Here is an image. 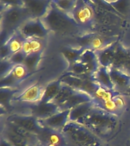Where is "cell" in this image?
<instances>
[{
  "mask_svg": "<svg viewBox=\"0 0 130 146\" xmlns=\"http://www.w3.org/2000/svg\"><path fill=\"white\" fill-rule=\"evenodd\" d=\"M70 15L82 30L91 29L95 25V12L86 0H77Z\"/></svg>",
  "mask_w": 130,
  "mask_h": 146,
  "instance_id": "cell-6",
  "label": "cell"
},
{
  "mask_svg": "<svg viewBox=\"0 0 130 146\" xmlns=\"http://www.w3.org/2000/svg\"><path fill=\"white\" fill-rule=\"evenodd\" d=\"M99 2H103V0H98Z\"/></svg>",
  "mask_w": 130,
  "mask_h": 146,
  "instance_id": "cell-42",
  "label": "cell"
},
{
  "mask_svg": "<svg viewBox=\"0 0 130 146\" xmlns=\"http://www.w3.org/2000/svg\"><path fill=\"white\" fill-rule=\"evenodd\" d=\"M110 67H113L130 75V51L118 43L113 61Z\"/></svg>",
  "mask_w": 130,
  "mask_h": 146,
  "instance_id": "cell-15",
  "label": "cell"
},
{
  "mask_svg": "<svg viewBox=\"0 0 130 146\" xmlns=\"http://www.w3.org/2000/svg\"><path fill=\"white\" fill-rule=\"evenodd\" d=\"M26 40H27V38L21 33L20 31L15 32L9 39V40L6 42L8 43V45H9V48H10L11 53L14 54V53H15V52L22 50L23 45H24Z\"/></svg>",
  "mask_w": 130,
  "mask_h": 146,
  "instance_id": "cell-24",
  "label": "cell"
},
{
  "mask_svg": "<svg viewBox=\"0 0 130 146\" xmlns=\"http://www.w3.org/2000/svg\"><path fill=\"white\" fill-rule=\"evenodd\" d=\"M109 75L114 85V91L123 94L130 88V75L113 67H109Z\"/></svg>",
  "mask_w": 130,
  "mask_h": 146,
  "instance_id": "cell-12",
  "label": "cell"
},
{
  "mask_svg": "<svg viewBox=\"0 0 130 146\" xmlns=\"http://www.w3.org/2000/svg\"><path fill=\"white\" fill-rule=\"evenodd\" d=\"M7 121L15 124L29 131L35 135L40 133L43 128V125L40 123L38 119L31 114L25 115V114H12L6 119Z\"/></svg>",
  "mask_w": 130,
  "mask_h": 146,
  "instance_id": "cell-9",
  "label": "cell"
},
{
  "mask_svg": "<svg viewBox=\"0 0 130 146\" xmlns=\"http://www.w3.org/2000/svg\"><path fill=\"white\" fill-rule=\"evenodd\" d=\"M113 100L116 105L117 107L119 108L120 110H123L124 109V107H125V100L123 99V95H118L115 97L113 98Z\"/></svg>",
  "mask_w": 130,
  "mask_h": 146,
  "instance_id": "cell-39",
  "label": "cell"
},
{
  "mask_svg": "<svg viewBox=\"0 0 130 146\" xmlns=\"http://www.w3.org/2000/svg\"><path fill=\"white\" fill-rule=\"evenodd\" d=\"M30 114L35 116L38 119H45L60 111L59 107L53 102L42 103L40 101L36 103H24Z\"/></svg>",
  "mask_w": 130,
  "mask_h": 146,
  "instance_id": "cell-8",
  "label": "cell"
},
{
  "mask_svg": "<svg viewBox=\"0 0 130 146\" xmlns=\"http://www.w3.org/2000/svg\"><path fill=\"white\" fill-rule=\"evenodd\" d=\"M122 95H123V96H130V88L128 89L127 91H125V93L123 94Z\"/></svg>",
  "mask_w": 130,
  "mask_h": 146,
  "instance_id": "cell-41",
  "label": "cell"
},
{
  "mask_svg": "<svg viewBox=\"0 0 130 146\" xmlns=\"http://www.w3.org/2000/svg\"><path fill=\"white\" fill-rule=\"evenodd\" d=\"M67 72H70L73 75H78V76H93L94 75H91L88 72V68L84 64L82 63L81 62H76L74 63L69 64L68 68L66 71Z\"/></svg>",
  "mask_w": 130,
  "mask_h": 146,
  "instance_id": "cell-29",
  "label": "cell"
},
{
  "mask_svg": "<svg viewBox=\"0 0 130 146\" xmlns=\"http://www.w3.org/2000/svg\"><path fill=\"white\" fill-rule=\"evenodd\" d=\"M104 146H105V145H104Z\"/></svg>",
  "mask_w": 130,
  "mask_h": 146,
  "instance_id": "cell-45",
  "label": "cell"
},
{
  "mask_svg": "<svg viewBox=\"0 0 130 146\" xmlns=\"http://www.w3.org/2000/svg\"><path fill=\"white\" fill-rule=\"evenodd\" d=\"M41 19L46 28L56 34L75 35L82 31L70 14L60 10L52 2L46 15Z\"/></svg>",
  "mask_w": 130,
  "mask_h": 146,
  "instance_id": "cell-2",
  "label": "cell"
},
{
  "mask_svg": "<svg viewBox=\"0 0 130 146\" xmlns=\"http://www.w3.org/2000/svg\"><path fill=\"white\" fill-rule=\"evenodd\" d=\"M94 78L100 86L108 90H113L114 85L112 82L109 69L107 67L100 66L96 72L94 74Z\"/></svg>",
  "mask_w": 130,
  "mask_h": 146,
  "instance_id": "cell-21",
  "label": "cell"
},
{
  "mask_svg": "<svg viewBox=\"0 0 130 146\" xmlns=\"http://www.w3.org/2000/svg\"><path fill=\"white\" fill-rule=\"evenodd\" d=\"M94 107H95L94 102L93 100H91V101L84 103V104L73 107L70 110L68 120L70 122L80 123Z\"/></svg>",
  "mask_w": 130,
  "mask_h": 146,
  "instance_id": "cell-17",
  "label": "cell"
},
{
  "mask_svg": "<svg viewBox=\"0 0 130 146\" xmlns=\"http://www.w3.org/2000/svg\"><path fill=\"white\" fill-rule=\"evenodd\" d=\"M24 7L32 18H43L52 4V0H22Z\"/></svg>",
  "mask_w": 130,
  "mask_h": 146,
  "instance_id": "cell-11",
  "label": "cell"
},
{
  "mask_svg": "<svg viewBox=\"0 0 130 146\" xmlns=\"http://www.w3.org/2000/svg\"><path fill=\"white\" fill-rule=\"evenodd\" d=\"M85 50V49L82 47L72 48L70 46H66L62 49L61 52L65 59L68 62V63L72 64L79 61L82 55Z\"/></svg>",
  "mask_w": 130,
  "mask_h": 146,
  "instance_id": "cell-22",
  "label": "cell"
},
{
  "mask_svg": "<svg viewBox=\"0 0 130 146\" xmlns=\"http://www.w3.org/2000/svg\"><path fill=\"white\" fill-rule=\"evenodd\" d=\"M5 128L11 131L12 132H14V133H15L17 135L20 136L21 138H22L26 141H29L30 143H31L34 145L37 146L40 144L38 137H37L36 135L34 134V133H32V132H29V131H27V130L25 129H23V128L11 123V122H9V121L6 120V122H5Z\"/></svg>",
  "mask_w": 130,
  "mask_h": 146,
  "instance_id": "cell-18",
  "label": "cell"
},
{
  "mask_svg": "<svg viewBox=\"0 0 130 146\" xmlns=\"http://www.w3.org/2000/svg\"><path fill=\"white\" fill-rule=\"evenodd\" d=\"M2 134L3 135L2 136L10 141L13 145V146H35L32 145L31 143H30L29 141H26L22 138H21L20 136L17 135L15 133H14L6 128L4 129Z\"/></svg>",
  "mask_w": 130,
  "mask_h": 146,
  "instance_id": "cell-28",
  "label": "cell"
},
{
  "mask_svg": "<svg viewBox=\"0 0 130 146\" xmlns=\"http://www.w3.org/2000/svg\"><path fill=\"white\" fill-rule=\"evenodd\" d=\"M26 56L27 55L25 54L22 50H21V51H18V52L11 55V57L9 59L11 63L15 65H15H20V64H23L25 58H26Z\"/></svg>",
  "mask_w": 130,
  "mask_h": 146,
  "instance_id": "cell-36",
  "label": "cell"
},
{
  "mask_svg": "<svg viewBox=\"0 0 130 146\" xmlns=\"http://www.w3.org/2000/svg\"><path fill=\"white\" fill-rule=\"evenodd\" d=\"M43 39L38 38H27L22 47V51L26 55L32 52H36L43 51Z\"/></svg>",
  "mask_w": 130,
  "mask_h": 146,
  "instance_id": "cell-25",
  "label": "cell"
},
{
  "mask_svg": "<svg viewBox=\"0 0 130 146\" xmlns=\"http://www.w3.org/2000/svg\"><path fill=\"white\" fill-rule=\"evenodd\" d=\"M78 123L86 126L104 141L113 135L116 130L118 125V116L95 106Z\"/></svg>",
  "mask_w": 130,
  "mask_h": 146,
  "instance_id": "cell-1",
  "label": "cell"
},
{
  "mask_svg": "<svg viewBox=\"0 0 130 146\" xmlns=\"http://www.w3.org/2000/svg\"><path fill=\"white\" fill-rule=\"evenodd\" d=\"M19 90L17 88H0V104L2 107L8 109L11 106L13 98L15 97V94Z\"/></svg>",
  "mask_w": 130,
  "mask_h": 146,
  "instance_id": "cell-26",
  "label": "cell"
},
{
  "mask_svg": "<svg viewBox=\"0 0 130 146\" xmlns=\"http://www.w3.org/2000/svg\"><path fill=\"white\" fill-rule=\"evenodd\" d=\"M44 88L39 84H34L26 88L22 93L15 96L12 102L36 103L40 101L43 95Z\"/></svg>",
  "mask_w": 130,
  "mask_h": 146,
  "instance_id": "cell-14",
  "label": "cell"
},
{
  "mask_svg": "<svg viewBox=\"0 0 130 146\" xmlns=\"http://www.w3.org/2000/svg\"><path fill=\"white\" fill-rule=\"evenodd\" d=\"M95 106L96 107H99V108H101V109L104 110L106 111L109 112L110 113L117 115V116H119V115L123 112L122 110L119 109V108L116 106L115 102H114L113 99L107 100V101H105V102L99 103V104H95Z\"/></svg>",
  "mask_w": 130,
  "mask_h": 146,
  "instance_id": "cell-31",
  "label": "cell"
},
{
  "mask_svg": "<svg viewBox=\"0 0 130 146\" xmlns=\"http://www.w3.org/2000/svg\"><path fill=\"white\" fill-rule=\"evenodd\" d=\"M108 4L117 12L123 15H125L129 9V1L128 0H115L113 2H109Z\"/></svg>",
  "mask_w": 130,
  "mask_h": 146,
  "instance_id": "cell-33",
  "label": "cell"
},
{
  "mask_svg": "<svg viewBox=\"0 0 130 146\" xmlns=\"http://www.w3.org/2000/svg\"><path fill=\"white\" fill-rule=\"evenodd\" d=\"M15 65L11 63L9 59H4L0 61V78L4 77L11 72Z\"/></svg>",
  "mask_w": 130,
  "mask_h": 146,
  "instance_id": "cell-35",
  "label": "cell"
},
{
  "mask_svg": "<svg viewBox=\"0 0 130 146\" xmlns=\"http://www.w3.org/2000/svg\"><path fill=\"white\" fill-rule=\"evenodd\" d=\"M42 52L43 51L32 52V53H30L26 56L23 65L26 67V68L30 73L34 72L37 68L41 58H42Z\"/></svg>",
  "mask_w": 130,
  "mask_h": 146,
  "instance_id": "cell-27",
  "label": "cell"
},
{
  "mask_svg": "<svg viewBox=\"0 0 130 146\" xmlns=\"http://www.w3.org/2000/svg\"><path fill=\"white\" fill-rule=\"evenodd\" d=\"M62 84V83L59 78L48 83L43 89V95L40 101L42 103L52 102L60 91Z\"/></svg>",
  "mask_w": 130,
  "mask_h": 146,
  "instance_id": "cell-20",
  "label": "cell"
},
{
  "mask_svg": "<svg viewBox=\"0 0 130 146\" xmlns=\"http://www.w3.org/2000/svg\"><path fill=\"white\" fill-rule=\"evenodd\" d=\"M69 113H70V110H60L45 119H39V121L41 125L43 126L62 132V129L69 121L68 120Z\"/></svg>",
  "mask_w": 130,
  "mask_h": 146,
  "instance_id": "cell-13",
  "label": "cell"
},
{
  "mask_svg": "<svg viewBox=\"0 0 130 146\" xmlns=\"http://www.w3.org/2000/svg\"><path fill=\"white\" fill-rule=\"evenodd\" d=\"M31 16L25 7H9L2 9L1 13V44L6 43L15 32L18 31Z\"/></svg>",
  "mask_w": 130,
  "mask_h": 146,
  "instance_id": "cell-3",
  "label": "cell"
},
{
  "mask_svg": "<svg viewBox=\"0 0 130 146\" xmlns=\"http://www.w3.org/2000/svg\"><path fill=\"white\" fill-rule=\"evenodd\" d=\"M11 72L20 82H22L30 73L23 64L14 66V67L11 70Z\"/></svg>",
  "mask_w": 130,
  "mask_h": 146,
  "instance_id": "cell-34",
  "label": "cell"
},
{
  "mask_svg": "<svg viewBox=\"0 0 130 146\" xmlns=\"http://www.w3.org/2000/svg\"><path fill=\"white\" fill-rule=\"evenodd\" d=\"M62 84L72 88L76 91H82L93 97L100 85L97 83L93 76H78L66 72L59 78Z\"/></svg>",
  "mask_w": 130,
  "mask_h": 146,
  "instance_id": "cell-5",
  "label": "cell"
},
{
  "mask_svg": "<svg viewBox=\"0 0 130 146\" xmlns=\"http://www.w3.org/2000/svg\"><path fill=\"white\" fill-rule=\"evenodd\" d=\"M39 141L41 145L67 146L66 139L62 132L43 126L38 135Z\"/></svg>",
  "mask_w": 130,
  "mask_h": 146,
  "instance_id": "cell-10",
  "label": "cell"
},
{
  "mask_svg": "<svg viewBox=\"0 0 130 146\" xmlns=\"http://www.w3.org/2000/svg\"><path fill=\"white\" fill-rule=\"evenodd\" d=\"M129 146H130V145H129Z\"/></svg>",
  "mask_w": 130,
  "mask_h": 146,
  "instance_id": "cell-44",
  "label": "cell"
},
{
  "mask_svg": "<svg viewBox=\"0 0 130 146\" xmlns=\"http://www.w3.org/2000/svg\"><path fill=\"white\" fill-rule=\"evenodd\" d=\"M37 146H42V145H41L40 144V145H37Z\"/></svg>",
  "mask_w": 130,
  "mask_h": 146,
  "instance_id": "cell-43",
  "label": "cell"
},
{
  "mask_svg": "<svg viewBox=\"0 0 130 146\" xmlns=\"http://www.w3.org/2000/svg\"><path fill=\"white\" fill-rule=\"evenodd\" d=\"M93 100L92 96H91L88 94L82 91H77L67 101L65 104H63L62 107H59L60 110H71L73 107H76L78 105L82 104L84 103L89 102Z\"/></svg>",
  "mask_w": 130,
  "mask_h": 146,
  "instance_id": "cell-19",
  "label": "cell"
},
{
  "mask_svg": "<svg viewBox=\"0 0 130 146\" xmlns=\"http://www.w3.org/2000/svg\"><path fill=\"white\" fill-rule=\"evenodd\" d=\"M62 133L67 146H104V141L78 123L68 121Z\"/></svg>",
  "mask_w": 130,
  "mask_h": 146,
  "instance_id": "cell-4",
  "label": "cell"
},
{
  "mask_svg": "<svg viewBox=\"0 0 130 146\" xmlns=\"http://www.w3.org/2000/svg\"><path fill=\"white\" fill-rule=\"evenodd\" d=\"M52 2L60 10L71 14L75 8L77 0H52Z\"/></svg>",
  "mask_w": 130,
  "mask_h": 146,
  "instance_id": "cell-30",
  "label": "cell"
},
{
  "mask_svg": "<svg viewBox=\"0 0 130 146\" xmlns=\"http://www.w3.org/2000/svg\"><path fill=\"white\" fill-rule=\"evenodd\" d=\"M117 45L118 43L113 42L106 47L95 51L100 66L109 68L112 66Z\"/></svg>",
  "mask_w": 130,
  "mask_h": 146,
  "instance_id": "cell-16",
  "label": "cell"
},
{
  "mask_svg": "<svg viewBox=\"0 0 130 146\" xmlns=\"http://www.w3.org/2000/svg\"><path fill=\"white\" fill-rule=\"evenodd\" d=\"M21 82L10 72L4 77L0 78V88H16Z\"/></svg>",
  "mask_w": 130,
  "mask_h": 146,
  "instance_id": "cell-32",
  "label": "cell"
},
{
  "mask_svg": "<svg viewBox=\"0 0 130 146\" xmlns=\"http://www.w3.org/2000/svg\"><path fill=\"white\" fill-rule=\"evenodd\" d=\"M76 90H75L72 88L66 85V84H62L60 91L56 95V97L53 99L52 102L57 104L59 107H62V105L65 104L67 100L76 92Z\"/></svg>",
  "mask_w": 130,
  "mask_h": 146,
  "instance_id": "cell-23",
  "label": "cell"
},
{
  "mask_svg": "<svg viewBox=\"0 0 130 146\" xmlns=\"http://www.w3.org/2000/svg\"><path fill=\"white\" fill-rule=\"evenodd\" d=\"M0 146H13V145L6 139H5L4 137L2 136L1 141H0Z\"/></svg>",
  "mask_w": 130,
  "mask_h": 146,
  "instance_id": "cell-40",
  "label": "cell"
},
{
  "mask_svg": "<svg viewBox=\"0 0 130 146\" xmlns=\"http://www.w3.org/2000/svg\"><path fill=\"white\" fill-rule=\"evenodd\" d=\"M26 38L43 39L47 36L49 30L41 18H31L24 24L19 30Z\"/></svg>",
  "mask_w": 130,
  "mask_h": 146,
  "instance_id": "cell-7",
  "label": "cell"
},
{
  "mask_svg": "<svg viewBox=\"0 0 130 146\" xmlns=\"http://www.w3.org/2000/svg\"><path fill=\"white\" fill-rule=\"evenodd\" d=\"M11 55H12V53H11L8 43H5L1 44V46H0V60L9 59L11 57Z\"/></svg>",
  "mask_w": 130,
  "mask_h": 146,
  "instance_id": "cell-38",
  "label": "cell"
},
{
  "mask_svg": "<svg viewBox=\"0 0 130 146\" xmlns=\"http://www.w3.org/2000/svg\"><path fill=\"white\" fill-rule=\"evenodd\" d=\"M2 9L9 7H24L22 0H0Z\"/></svg>",
  "mask_w": 130,
  "mask_h": 146,
  "instance_id": "cell-37",
  "label": "cell"
}]
</instances>
